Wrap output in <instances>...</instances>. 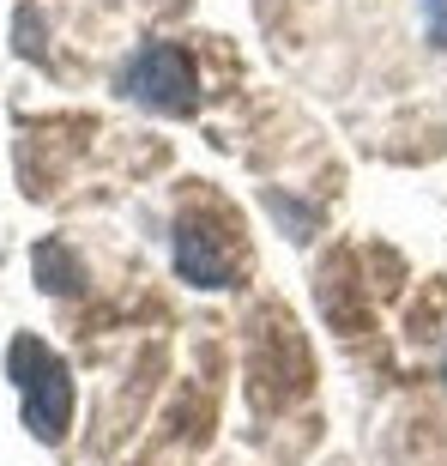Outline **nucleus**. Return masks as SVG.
Returning <instances> with one entry per match:
<instances>
[{"label":"nucleus","instance_id":"nucleus-1","mask_svg":"<svg viewBox=\"0 0 447 466\" xmlns=\"http://www.w3.org/2000/svg\"><path fill=\"white\" fill-rule=\"evenodd\" d=\"M121 91L134 97L139 109H157V116H182L194 104V67L188 55L170 49V43H152L139 49V61L121 73Z\"/></svg>","mask_w":447,"mask_h":466},{"label":"nucleus","instance_id":"nucleus-2","mask_svg":"<svg viewBox=\"0 0 447 466\" xmlns=\"http://www.w3.org/2000/svg\"><path fill=\"white\" fill-rule=\"evenodd\" d=\"M18 358H13V376L25 381V406H31V431L43 436V442H55L61 436V424H67V406H73V388H67V370L49 358V351H36L31 339H18Z\"/></svg>","mask_w":447,"mask_h":466},{"label":"nucleus","instance_id":"nucleus-3","mask_svg":"<svg viewBox=\"0 0 447 466\" xmlns=\"http://www.w3.org/2000/svg\"><path fill=\"white\" fill-rule=\"evenodd\" d=\"M175 267H182V279H194V285H230L236 279V260H230V242L206 237L200 230V218H182L175 225Z\"/></svg>","mask_w":447,"mask_h":466},{"label":"nucleus","instance_id":"nucleus-4","mask_svg":"<svg viewBox=\"0 0 447 466\" xmlns=\"http://www.w3.org/2000/svg\"><path fill=\"white\" fill-rule=\"evenodd\" d=\"M36 285H43V291H55V297H67L73 285H79V273L67 267V255H61V248H36Z\"/></svg>","mask_w":447,"mask_h":466},{"label":"nucleus","instance_id":"nucleus-5","mask_svg":"<svg viewBox=\"0 0 447 466\" xmlns=\"http://www.w3.org/2000/svg\"><path fill=\"white\" fill-rule=\"evenodd\" d=\"M423 6H430V18H435L430 43H435V49H447V0H423Z\"/></svg>","mask_w":447,"mask_h":466}]
</instances>
